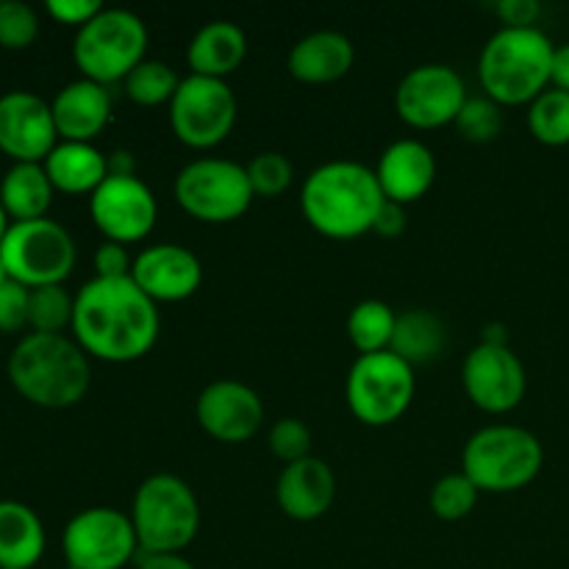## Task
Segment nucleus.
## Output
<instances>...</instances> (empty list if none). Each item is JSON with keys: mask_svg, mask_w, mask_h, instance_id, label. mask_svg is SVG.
Instances as JSON below:
<instances>
[{"mask_svg": "<svg viewBox=\"0 0 569 569\" xmlns=\"http://www.w3.org/2000/svg\"><path fill=\"white\" fill-rule=\"evenodd\" d=\"M456 128L470 142H492L503 128V114L492 98H467L456 117Z\"/></svg>", "mask_w": 569, "mask_h": 569, "instance_id": "obj_33", "label": "nucleus"}, {"mask_svg": "<svg viewBox=\"0 0 569 569\" xmlns=\"http://www.w3.org/2000/svg\"><path fill=\"white\" fill-rule=\"evenodd\" d=\"M528 128L545 144H569V92L565 89H545L537 100H531Z\"/></svg>", "mask_w": 569, "mask_h": 569, "instance_id": "obj_29", "label": "nucleus"}, {"mask_svg": "<svg viewBox=\"0 0 569 569\" xmlns=\"http://www.w3.org/2000/svg\"><path fill=\"white\" fill-rule=\"evenodd\" d=\"M0 259L11 281L28 289L61 283L76 267V242L56 220L11 222L0 242Z\"/></svg>", "mask_w": 569, "mask_h": 569, "instance_id": "obj_8", "label": "nucleus"}, {"mask_svg": "<svg viewBox=\"0 0 569 569\" xmlns=\"http://www.w3.org/2000/svg\"><path fill=\"white\" fill-rule=\"evenodd\" d=\"M53 183L39 161H14L0 181V203L14 222L39 220L50 209Z\"/></svg>", "mask_w": 569, "mask_h": 569, "instance_id": "obj_26", "label": "nucleus"}, {"mask_svg": "<svg viewBox=\"0 0 569 569\" xmlns=\"http://www.w3.org/2000/svg\"><path fill=\"white\" fill-rule=\"evenodd\" d=\"M376 176L387 200L403 206L420 200L431 189L437 178V159L420 139H398L383 150Z\"/></svg>", "mask_w": 569, "mask_h": 569, "instance_id": "obj_20", "label": "nucleus"}, {"mask_svg": "<svg viewBox=\"0 0 569 569\" xmlns=\"http://www.w3.org/2000/svg\"><path fill=\"white\" fill-rule=\"evenodd\" d=\"M270 450L283 461V465H292V461L306 459L311 456V431L298 420V417H283L276 426L270 428Z\"/></svg>", "mask_w": 569, "mask_h": 569, "instance_id": "obj_36", "label": "nucleus"}, {"mask_svg": "<svg viewBox=\"0 0 569 569\" xmlns=\"http://www.w3.org/2000/svg\"><path fill=\"white\" fill-rule=\"evenodd\" d=\"M383 194L376 170L359 161L320 164L300 189V209L311 228L331 239H353L372 231Z\"/></svg>", "mask_w": 569, "mask_h": 569, "instance_id": "obj_2", "label": "nucleus"}, {"mask_svg": "<svg viewBox=\"0 0 569 569\" xmlns=\"http://www.w3.org/2000/svg\"><path fill=\"white\" fill-rule=\"evenodd\" d=\"M6 231H9V214H6L3 203H0V242H3Z\"/></svg>", "mask_w": 569, "mask_h": 569, "instance_id": "obj_44", "label": "nucleus"}, {"mask_svg": "<svg viewBox=\"0 0 569 569\" xmlns=\"http://www.w3.org/2000/svg\"><path fill=\"white\" fill-rule=\"evenodd\" d=\"M53 109L33 92H6L0 98V150L14 161L48 159L56 148Z\"/></svg>", "mask_w": 569, "mask_h": 569, "instance_id": "obj_16", "label": "nucleus"}, {"mask_svg": "<svg viewBox=\"0 0 569 569\" xmlns=\"http://www.w3.org/2000/svg\"><path fill=\"white\" fill-rule=\"evenodd\" d=\"M131 278L150 300H187L192 298L203 281V264L198 256L183 244L161 242L150 244L133 259Z\"/></svg>", "mask_w": 569, "mask_h": 569, "instance_id": "obj_18", "label": "nucleus"}, {"mask_svg": "<svg viewBox=\"0 0 569 569\" xmlns=\"http://www.w3.org/2000/svg\"><path fill=\"white\" fill-rule=\"evenodd\" d=\"M159 309L133 278H92L76 295L72 331L87 353L103 361H133L159 339Z\"/></svg>", "mask_w": 569, "mask_h": 569, "instance_id": "obj_1", "label": "nucleus"}, {"mask_svg": "<svg viewBox=\"0 0 569 569\" xmlns=\"http://www.w3.org/2000/svg\"><path fill=\"white\" fill-rule=\"evenodd\" d=\"M133 259L128 256L126 244L120 242H103L94 250V270L98 278H128L131 276Z\"/></svg>", "mask_w": 569, "mask_h": 569, "instance_id": "obj_38", "label": "nucleus"}, {"mask_svg": "<svg viewBox=\"0 0 569 569\" xmlns=\"http://www.w3.org/2000/svg\"><path fill=\"white\" fill-rule=\"evenodd\" d=\"M131 522L142 553H181L198 537V498L187 481L159 472L133 495Z\"/></svg>", "mask_w": 569, "mask_h": 569, "instance_id": "obj_5", "label": "nucleus"}, {"mask_svg": "<svg viewBox=\"0 0 569 569\" xmlns=\"http://www.w3.org/2000/svg\"><path fill=\"white\" fill-rule=\"evenodd\" d=\"M148 28L142 17L128 9H103L87 26L78 28L72 59L83 78L94 83L126 81L131 70L144 61Z\"/></svg>", "mask_w": 569, "mask_h": 569, "instance_id": "obj_7", "label": "nucleus"}, {"mask_svg": "<svg viewBox=\"0 0 569 569\" xmlns=\"http://www.w3.org/2000/svg\"><path fill=\"white\" fill-rule=\"evenodd\" d=\"M194 411H198L200 428L220 442H244L264 422V403L259 395L248 383L233 381V378L211 381L200 392Z\"/></svg>", "mask_w": 569, "mask_h": 569, "instance_id": "obj_17", "label": "nucleus"}, {"mask_svg": "<svg viewBox=\"0 0 569 569\" xmlns=\"http://www.w3.org/2000/svg\"><path fill=\"white\" fill-rule=\"evenodd\" d=\"M550 81L556 83V89H565V92H569V42L556 48L553 70H550Z\"/></svg>", "mask_w": 569, "mask_h": 569, "instance_id": "obj_43", "label": "nucleus"}, {"mask_svg": "<svg viewBox=\"0 0 569 569\" xmlns=\"http://www.w3.org/2000/svg\"><path fill=\"white\" fill-rule=\"evenodd\" d=\"M237 122V98L222 78L189 76L170 100V126L192 148H214Z\"/></svg>", "mask_w": 569, "mask_h": 569, "instance_id": "obj_12", "label": "nucleus"}, {"mask_svg": "<svg viewBox=\"0 0 569 569\" xmlns=\"http://www.w3.org/2000/svg\"><path fill=\"white\" fill-rule=\"evenodd\" d=\"M42 167L53 189L70 194L94 192L109 176V159L92 142H59Z\"/></svg>", "mask_w": 569, "mask_h": 569, "instance_id": "obj_24", "label": "nucleus"}, {"mask_svg": "<svg viewBox=\"0 0 569 569\" xmlns=\"http://www.w3.org/2000/svg\"><path fill=\"white\" fill-rule=\"evenodd\" d=\"M478 492L481 489L465 476V472H450V476L439 478L431 489V509L439 520H465L478 503Z\"/></svg>", "mask_w": 569, "mask_h": 569, "instance_id": "obj_32", "label": "nucleus"}, {"mask_svg": "<svg viewBox=\"0 0 569 569\" xmlns=\"http://www.w3.org/2000/svg\"><path fill=\"white\" fill-rule=\"evenodd\" d=\"M17 392L42 409H70L92 381L87 350L61 333H28L9 356Z\"/></svg>", "mask_w": 569, "mask_h": 569, "instance_id": "obj_3", "label": "nucleus"}, {"mask_svg": "<svg viewBox=\"0 0 569 569\" xmlns=\"http://www.w3.org/2000/svg\"><path fill=\"white\" fill-rule=\"evenodd\" d=\"M292 161L283 153H278V150H264V153H259L248 164L250 187H253L256 194H264V198L281 194L292 183Z\"/></svg>", "mask_w": 569, "mask_h": 569, "instance_id": "obj_35", "label": "nucleus"}, {"mask_svg": "<svg viewBox=\"0 0 569 569\" xmlns=\"http://www.w3.org/2000/svg\"><path fill=\"white\" fill-rule=\"evenodd\" d=\"M70 569H122L139 553V539L126 511L83 509L67 522L61 537Z\"/></svg>", "mask_w": 569, "mask_h": 569, "instance_id": "obj_11", "label": "nucleus"}, {"mask_svg": "<svg viewBox=\"0 0 569 569\" xmlns=\"http://www.w3.org/2000/svg\"><path fill=\"white\" fill-rule=\"evenodd\" d=\"M28 309H31V289L17 281L0 287V331H22L28 326Z\"/></svg>", "mask_w": 569, "mask_h": 569, "instance_id": "obj_37", "label": "nucleus"}, {"mask_svg": "<svg viewBox=\"0 0 569 569\" xmlns=\"http://www.w3.org/2000/svg\"><path fill=\"white\" fill-rule=\"evenodd\" d=\"M76 298L64 292L61 283L31 289V309H28V326L33 333H61V328L72 326Z\"/></svg>", "mask_w": 569, "mask_h": 569, "instance_id": "obj_31", "label": "nucleus"}, {"mask_svg": "<svg viewBox=\"0 0 569 569\" xmlns=\"http://www.w3.org/2000/svg\"><path fill=\"white\" fill-rule=\"evenodd\" d=\"M498 14L506 28H533V22L542 14V6L537 0H500Z\"/></svg>", "mask_w": 569, "mask_h": 569, "instance_id": "obj_40", "label": "nucleus"}, {"mask_svg": "<svg viewBox=\"0 0 569 569\" xmlns=\"http://www.w3.org/2000/svg\"><path fill=\"white\" fill-rule=\"evenodd\" d=\"M50 17H56L64 26H87L94 14L103 11L98 0H48Z\"/></svg>", "mask_w": 569, "mask_h": 569, "instance_id": "obj_39", "label": "nucleus"}, {"mask_svg": "<svg viewBox=\"0 0 569 569\" xmlns=\"http://www.w3.org/2000/svg\"><path fill=\"white\" fill-rule=\"evenodd\" d=\"M276 498L283 515L292 520H317L337 498V478L326 461L306 456L283 467L276 483Z\"/></svg>", "mask_w": 569, "mask_h": 569, "instance_id": "obj_19", "label": "nucleus"}, {"mask_svg": "<svg viewBox=\"0 0 569 569\" xmlns=\"http://www.w3.org/2000/svg\"><path fill=\"white\" fill-rule=\"evenodd\" d=\"M461 383L478 409L506 415L517 409L526 395V367L509 345L481 342L465 359Z\"/></svg>", "mask_w": 569, "mask_h": 569, "instance_id": "obj_15", "label": "nucleus"}, {"mask_svg": "<svg viewBox=\"0 0 569 569\" xmlns=\"http://www.w3.org/2000/svg\"><path fill=\"white\" fill-rule=\"evenodd\" d=\"M356 50L345 33L339 31H315L295 42L289 50L287 67L298 81L328 83L342 78L353 67Z\"/></svg>", "mask_w": 569, "mask_h": 569, "instance_id": "obj_22", "label": "nucleus"}, {"mask_svg": "<svg viewBox=\"0 0 569 569\" xmlns=\"http://www.w3.org/2000/svg\"><path fill=\"white\" fill-rule=\"evenodd\" d=\"M448 342V328L439 320L433 311L428 309H409L398 315L392 333V350L395 356L406 361V365H428L437 359Z\"/></svg>", "mask_w": 569, "mask_h": 569, "instance_id": "obj_27", "label": "nucleus"}, {"mask_svg": "<svg viewBox=\"0 0 569 569\" xmlns=\"http://www.w3.org/2000/svg\"><path fill=\"white\" fill-rule=\"evenodd\" d=\"M248 53V37L231 20H211L192 37L187 48V61L192 76L222 78L231 76Z\"/></svg>", "mask_w": 569, "mask_h": 569, "instance_id": "obj_23", "label": "nucleus"}, {"mask_svg": "<svg viewBox=\"0 0 569 569\" xmlns=\"http://www.w3.org/2000/svg\"><path fill=\"white\" fill-rule=\"evenodd\" d=\"M137 569H198L181 553H142L137 556Z\"/></svg>", "mask_w": 569, "mask_h": 569, "instance_id": "obj_42", "label": "nucleus"}, {"mask_svg": "<svg viewBox=\"0 0 569 569\" xmlns=\"http://www.w3.org/2000/svg\"><path fill=\"white\" fill-rule=\"evenodd\" d=\"M39 33V17L22 0H0V48L22 50L33 44Z\"/></svg>", "mask_w": 569, "mask_h": 569, "instance_id": "obj_34", "label": "nucleus"}, {"mask_svg": "<svg viewBox=\"0 0 569 569\" xmlns=\"http://www.w3.org/2000/svg\"><path fill=\"white\" fill-rule=\"evenodd\" d=\"M11 278H9V272H6V264H3V259H0V287H3V283H9Z\"/></svg>", "mask_w": 569, "mask_h": 569, "instance_id": "obj_45", "label": "nucleus"}, {"mask_svg": "<svg viewBox=\"0 0 569 569\" xmlns=\"http://www.w3.org/2000/svg\"><path fill=\"white\" fill-rule=\"evenodd\" d=\"M50 109H53L56 131L64 137V142H92L111 117L109 89L103 83L81 78V81L67 83L56 94Z\"/></svg>", "mask_w": 569, "mask_h": 569, "instance_id": "obj_21", "label": "nucleus"}, {"mask_svg": "<svg viewBox=\"0 0 569 569\" xmlns=\"http://www.w3.org/2000/svg\"><path fill=\"white\" fill-rule=\"evenodd\" d=\"M467 89L459 72L448 64H420L403 76L395 92L398 114L415 128H439L456 122Z\"/></svg>", "mask_w": 569, "mask_h": 569, "instance_id": "obj_14", "label": "nucleus"}, {"mask_svg": "<svg viewBox=\"0 0 569 569\" xmlns=\"http://www.w3.org/2000/svg\"><path fill=\"white\" fill-rule=\"evenodd\" d=\"M553 42L533 28H500L481 50L478 76L495 103H528L548 89L553 70Z\"/></svg>", "mask_w": 569, "mask_h": 569, "instance_id": "obj_4", "label": "nucleus"}, {"mask_svg": "<svg viewBox=\"0 0 569 569\" xmlns=\"http://www.w3.org/2000/svg\"><path fill=\"white\" fill-rule=\"evenodd\" d=\"M398 315L383 300H361L348 317V337L361 356L389 350Z\"/></svg>", "mask_w": 569, "mask_h": 569, "instance_id": "obj_28", "label": "nucleus"}, {"mask_svg": "<svg viewBox=\"0 0 569 569\" xmlns=\"http://www.w3.org/2000/svg\"><path fill=\"white\" fill-rule=\"evenodd\" d=\"M178 83H181V78L176 76V70L167 61L144 59L126 78V92L139 106H159L164 100H172Z\"/></svg>", "mask_w": 569, "mask_h": 569, "instance_id": "obj_30", "label": "nucleus"}, {"mask_svg": "<svg viewBox=\"0 0 569 569\" xmlns=\"http://www.w3.org/2000/svg\"><path fill=\"white\" fill-rule=\"evenodd\" d=\"M465 476L487 492H515L528 487L545 465L542 442L520 426H489L465 445Z\"/></svg>", "mask_w": 569, "mask_h": 569, "instance_id": "obj_6", "label": "nucleus"}, {"mask_svg": "<svg viewBox=\"0 0 569 569\" xmlns=\"http://www.w3.org/2000/svg\"><path fill=\"white\" fill-rule=\"evenodd\" d=\"M248 167L228 159L189 161L176 178V200L206 222H231L253 203Z\"/></svg>", "mask_w": 569, "mask_h": 569, "instance_id": "obj_10", "label": "nucleus"}, {"mask_svg": "<svg viewBox=\"0 0 569 569\" xmlns=\"http://www.w3.org/2000/svg\"><path fill=\"white\" fill-rule=\"evenodd\" d=\"M89 211L109 242H139L148 237L159 217V203L142 178L133 172H109L89 200Z\"/></svg>", "mask_w": 569, "mask_h": 569, "instance_id": "obj_13", "label": "nucleus"}, {"mask_svg": "<svg viewBox=\"0 0 569 569\" xmlns=\"http://www.w3.org/2000/svg\"><path fill=\"white\" fill-rule=\"evenodd\" d=\"M44 553V528L37 511L0 500V569H31Z\"/></svg>", "mask_w": 569, "mask_h": 569, "instance_id": "obj_25", "label": "nucleus"}, {"mask_svg": "<svg viewBox=\"0 0 569 569\" xmlns=\"http://www.w3.org/2000/svg\"><path fill=\"white\" fill-rule=\"evenodd\" d=\"M372 231L381 233V237H387V239L400 237V233L406 231V209H403V206L395 203V200H383V206H381V211H378Z\"/></svg>", "mask_w": 569, "mask_h": 569, "instance_id": "obj_41", "label": "nucleus"}, {"mask_svg": "<svg viewBox=\"0 0 569 569\" xmlns=\"http://www.w3.org/2000/svg\"><path fill=\"white\" fill-rule=\"evenodd\" d=\"M415 367L392 350L365 353L348 372V406L367 426H389L400 420L415 398Z\"/></svg>", "mask_w": 569, "mask_h": 569, "instance_id": "obj_9", "label": "nucleus"}]
</instances>
